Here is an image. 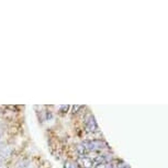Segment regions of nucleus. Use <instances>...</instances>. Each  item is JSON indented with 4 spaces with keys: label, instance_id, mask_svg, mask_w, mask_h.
Listing matches in <instances>:
<instances>
[{
    "label": "nucleus",
    "instance_id": "1",
    "mask_svg": "<svg viewBox=\"0 0 168 168\" xmlns=\"http://www.w3.org/2000/svg\"><path fill=\"white\" fill-rule=\"evenodd\" d=\"M83 145L88 152L90 151H98V150H102L103 143L101 141H86L84 142Z\"/></svg>",
    "mask_w": 168,
    "mask_h": 168
},
{
    "label": "nucleus",
    "instance_id": "2",
    "mask_svg": "<svg viewBox=\"0 0 168 168\" xmlns=\"http://www.w3.org/2000/svg\"><path fill=\"white\" fill-rule=\"evenodd\" d=\"M85 125H86V129H87L88 132H96V131H98V125H97V123H96V121H95V118H93L92 116H89L87 119H86Z\"/></svg>",
    "mask_w": 168,
    "mask_h": 168
},
{
    "label": "nucleus",
    "instance_id": "3",
    "mask_svg": "<svg viewBox=\"0 0 168 168\" xmlns=\"http://www.w3.org/2000/svg\"><path fill=\"white\" fill-rule=\"evenodd\" d=\"M77 164L80 166L81 168H91L93 166V162L91 158L84 156V157H79V159L77 161Z\"/></svg>",
    "mask_w": 168,
    "mask_h": 168
},
{
    "label": "nucleus",
    "instance_id": "4",
    "mask_svg": "<svg viewBox=\"0 0 168 168\" xmlns=\"http://www.w3.org/2000/svg\"><path fill=\"white\" fill-rule=\"evenodd\" d=\"M119 168V167H118ZM120 168H129V166L126 165V164H123V165H121L120 166Z\"/></svg>",
    "mask_w": 168,
    "mask_h": 168
}]
</instances>
